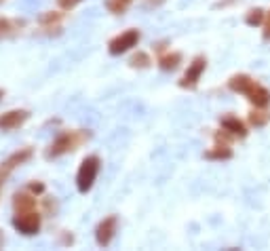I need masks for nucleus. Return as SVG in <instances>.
<instances>
[{
    "instance_id": "f03ea898",
    "label": "nucleus",
    "mask_w": 270,
    "mask_h": 251,
    "mask_svg": "<svg viewBox=\"0 0 270 251\" xmlns=\"http://www.w3.org/2000/svg\"><path fill=\"white\" fill-rule=\"evenodd\" d=\"M99 167H102V160H99V156H87L81 163V169H78L76 173V188L78 192L87 194L91 188H93L95 184V177L99 173Z\"/></svg>"
},
{
    "instance_id": "412c9836",
    "label": "nucleus",
    "mask_w": 270,
    "mask_h": 251,
    "mask_svg": "<svg viewBox=\"0 0 270 251\" xmlns=\"http://www.w3.org/2000/svg\"><path fill=\"white\" fill-rule=\"evenodd\" d=\"M27 190H30L32 194H36V197H40V194H45V184H42V182H32Z\"/></svg>"
},
{
    "instance_id": "1a4fd4ad",
    "label": "nucleus",
    "mask_w": 270,
    "mask_h": 251,
    "mask_svg": "<svg viewBox=\"0 0 270 251\" xmlns=\"http://www.w3.org/2000/svg\"><path fill=\"white\" fill-rule=\"evenodd\" d=\"M13 209H15V213L34 211V209H36V194H32L30 190L17 192L15 197H13Z\"/></svg>"
},
{
    "instance_id": "a211bd4d",
    "label": "nucleus",
    "mask_w": 270,
    "mask_h": 251,
    "mask_svg": "<svg viewBox=\"0 0 270 251\" xmlns=\"http://www.w3.org/2000/svg\"><path fill=\"white\" fill-rule=\"evenodd\" d=\"M205 156H207V158H230L232 154H230V150H226V148H217V150L207 152Z\"/></svg>"
},
{
    "instance_id": "5701e85b",
    "label": "nucleus",
    "mask_w": 270,
    "mask_h": 251,
    "mask_svg": "<svg viewBox=\"0 0 270 251\" xmlns=\"http://www.w3.org/2000/svg\"><path fill=\"white\" fill-rule=\"evenodd\" d=\"M251 123H253V125H264V123H266V116H255V114H253V116H251Z\"/></svg>"
},
{
    "instance_id": "7ed1b4c3",
    "label": "nucleus",
    "mask_w": 270,
    "mask_h": 251,
    "mask_svg": "<svg viewBox=\"0 0 270 251\" xmlns=\"http://www.w3.org/2000/svg\"><path fill=\"white\" fill-rule=\"evenodd\" d=\"M40 224L42 218L40 213L34 209V211H24V213H15L13 215V228L17 230L19 234L24 236H34L40 232Z\"/></svg>"
},
{
    "instance_id": "423d86ee",
    "label": "nucleus",
    "mask_w": 270,
    "mask_h": 251,
    "mask_svg": "<svg viewBox=\"0 0 270 251\" xmlns=\"http://www.w3.org/2000/svg\"><path fill=\"white\" fill-rule=\"evenodd\" d=\"M27 118H30V110H9V112L0 114V131H13V129H19Z\"/></svg>"
},
{
    "instance_id": "9b49d317",
    "label": "nucleus",
    "mask_w": 270,
    "mask_h": 251,
    "mask_svg": "<svg viewBox=\"0 0 270 251\" xmlns=\"http://www.w3.org/2000/svg\"><path fill=\"white\" fill-rule=\"evenodd\" d=\"M249 100L255 103V106H262V108H264V106H268V101H270V93L266 91V89L264 87H253L251 89V91H249Z\"/></svg>"
},
{
    "instance_id": "20e7f679",
    "label": "nucleus",
    "mask_w": 270,
    "mask_h": 251,
    "mask_svg": "<svg viewBox=\"0 0 270 251\" xmlns=\"http://www.w3.org/2000/svg\"><path fill=\"white\" fill-rule=\"evenodd\" d=\"M32 158V148H21L17 152H13V154L4 160L2 165H0V190H2L4 182L9 179V176L13 171L17 169V167H21L24 163H27V160Z\"/></svg>"
},
{
    "instance_id": "9d476101",
    "label": "nucleus",
    "mask_w": 270,
    "mask_h": 251,
    "mask_svg": "<svg viewBox=\"0 0 270 251\" xmlns=\"http://www.w3.org/2000/svg\"><path fill=\"white\" fill-rule=\"evenodd\" d=\"M19 27H24V22L9 17H0V38H11L19 32Z\"/></svg>"
},
{
    "instance_id": "a878e982",
    "label": "nucleus",
    "mask_w": 270,
    "mask_h": 251,
    "mask_svg": "<svg viewBox=\"0 0 270 251\" xmlns=\"http://www.w3.org/2000/svg\"><path fill=\"white\" fill-rule=\"evenodd\" d=\"M2 95H4V91H2V89H0V100H2Z\"/></svg>"
},
{
    "instance_id": "b1692460",
    "label": "nucleus",
    "mask_w": 270,
    "mask_h": 251,
    "mask_svg": "<svg viewBox=\"0 0 270 251\" xmlns=\"http://www.w3.org/2000/svg\"><path fill=\"white\" fill-rule=\"evenodd\" d=\"M4 245V234H2V230H0V247Z\"/></svg>"
},
{
    "instance_id": "f8f14e48",
    "label": "nucleus",
    "mask_w": 270,
    "mask_h": 251,
    "mask_svg": "<svg viewBox=\"0 0 270 251\" xmlns=\"http://www.w3.org/2000/svg\"><path fill=\"white\" fill-rule=\"evenodd\" d=\"M230 89L232 91H241V93H249L253 89V82L247 76H234L230 80Z\"/></svg>"
},
{
    "instance_id": "2eb2a0df",
    "label": "nucleus",
    "mask_w": 270,
    "mask_h": 251,
    "mask_svg": "<svg viewBox=\"0 0 270 251\" xmlns=\"http://www.w3.org/2000/svg\"><path fill=\"white\" fill-rule=\"evenodd\" d=\"M129 4H131V0H108V2H106L108 11L114 13V15H120V13H125Z\"/></svg>"
},
{
    "instance_id": "4468645a",
    "label": "nucleus",
    "mask_w": 270,
    "mask_h": 251,
    "mask_svg": "<svg viewBox=\"0 0 270 251\" xmlns=\"http://www.w3.org/2000/svg\"><path fill=\"white\" fill-rule=\"evenodd\" d=\"M61 17H63V13L47 11V13H42V15L38 17V22H40V25H45V27H53V25H57L61 22Z\"/></svg>"
},
{
    "instance_id": "aec40b11",
    "label": "nucleus",
    "mask_w": 270,
    "mask_h": 251,
    "mask_svg": "<svg viewBox=\"0 0 270 251\" xmlns=\"http://www.w3.org/2000/svg\"><path fill=\"white\" fill-rule=\"evenodd\" d=\"M45 209L49 215H55L57 213V201H55V197H47L45 199Z\"/></svg>"
},
{
    "instance_id": "6ab92c4d",
    "label": "nucleus",
    "mask_w": 270,
    "mask_h": 251,
    "mask_svg": "<svg viewBox=\"0 0 270 251\" xmlns=\"http://www.w3.org/2000/svg\"><path fill=\"white\" fill-rule=\"evenodd\" d=\"M262 19H264V13L258 9V11H251V13H249V17H247V24H249V25H258V24H262Z\"/></svg>"
},
{
    "instance_id": "6e6552de",
    "label": "nucleus",
    "mask_w": 270,
    "mask_h": 251,
    "mask_svg": "<svg viewBox=\"0 0 270 251\" xmlns=\"http://www.w3.org/2000/svg\"><path fill=\"white\" fill-rule=\"evenodd\" d=\"M205 61L203 57H196L192 64H190V68H188V72L184 74V78L180 80V87H184V89H192V87H196V82H198V78H201V74H203V70H205Z\"/></svg>"
},
{
    "instance_id": "f3484780",
    "label": "nucleus",
    "mask_w": 270,
    "mask_h": 251,
    "mask_svg": "<svg viewBox=\"0 0 270 251\" xmlns=\"http://www.w3.org/2000/svg\"><path fill=\"white\" fill-rule=\"evenodd\" d=\"M129 64H131L133 68H148V66L152 64V61H150V55H146V53H141V51H139L137 55H133Z\"/></svg>"
},
{
    "instance_id": "ddd939ff",
    "label": "nucleus",
    "mask_w": 270,
    "mask_h": 251,
    "mask_svg": "<svg viewBox=\"0 0 270 251\" xmlns=\"http://www.w3.org/2000/svg\"><path fill=\"white\" fill-rule=\"evenodd\" d=\"M180 61H182V55L180 53H167V55H162V57H161L159 66L162 70H175L177 66H180Z\"/></svg>"
},
{
    "instance_id": "39448f33",
    "label": "nucleus",
    "mask_w": 270,
    "mask_h": 251,
    "mask_svg": "<svg viewBox=\"0 0 270 251\" xmlns=\"http://www.w3.org/2000/svg\"><path fill=\"white\" fill-rule=\"evenodd\" d=\"M137 43H139V30H127L120 34V36L110 40L108 51H110V55H120V53H127L129 49H133Z\"/></svg>"
},
{
    "instance_id": "393cba45",
    "label": "nucleus",
    "mask_w": 270,
    "mask_h": 251,
    "mask_svg": "<svg viewBox=\"0 0 270 251\" xmlns=\"http://www.w3.org/2000/svg\"><path fill=\"white\" fill-rule=\"evenodd\" d=\"M264 38H270V24H268V27H266V34H264Z\"/></svg>"
},
{
    "instance_id": "f257e3e1",
    "label": "nucleus",
    "mask_w": 270,
    "mask_h": 251,
    "mask_svg": "<svg viewBox=\"0 0 270 251\" xmlns=\"http://www.w3.org/2000/svg\"><path fill=\"white\" fill-rule=\"evenodd\" d=\"M84 139H89V133H84V131H66V133H59L51 144H49V148L45 150V156L49 160L59 158L63 154H68V152L76 150Z\"/></svg>"
},
{
    "instance_id": "dca6fc26",
    "label": "nucleus",
    "mask_w": 270,
    "mask_h": 251,
    "mask_svg": "<svg viewBox=\"0 0 270 251\" xmlns=\"http://www.w3.org/2000/svg\"><path fill=\"white\" fill-rule=\"evenodd\" d=\"M222 125L230 131V133H237V135H245L247 133L245 127H243V123H239L237 118H226V121H222Z\"/></svg>"
},
{
    "instance_id": "0eeeda50",
    "label": "nucleus",
    "mask_w": 270,
    "mask_h": 251,
    "mask_svg": "<svg viewBox=\"0 0 270 251\" xmlns=\"http://www.w3.org/2000/svg\"><path fill=\"white\" fill-rule=\"evenodd\" d=\"M114 232H116V218L114 215H110V218H106L104 222H99V226L95 230V239H97V245H110V241L114 239Z\"/></svg>"
},
{
    "instance_id": "bb28decb",
    "label": "nucleus",
    "mask_w": 270,
    "mask_h": 251,
    "mask_svg": "<svg viewBox=\"0 0 270 251\" xmlns=\"http://www.w3.org/2000/svg\"><path fill=\"white\" fill-rule=\"evenodd\" d=\"M2 2H4V0H0V4H2Z\"/></svg>"
},
{
    "instance_id": "4be33fe9",
    "label": "nucleus",
    "mask_w": 270,
    "mask_h": 251,
    "mask_svg": "<svg viewBox=\"0 0 270 251\" xmlns=\"http://www.w3.org/2000/svg\"><path fill=\"white\" fill-rule=\"evenodd\" d=\"M78 2H82V0H57L59 9H63V11H70V9H74V6H76Z\"/></svg>"
}]
</instances>
